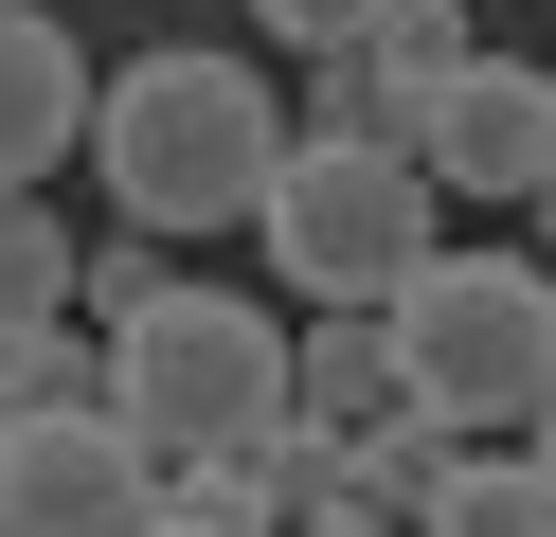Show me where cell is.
Returning a JSON list of instances; mask_svg holds the SVG:
<instances>
[{"instance_id":"1","label":"cell","mask_w":556,"mask_h":537,"mask_svg":"<svg viewBox=\"0 0 556 537\" xmlns=\"http://www.w3.org/2000/svg\"><path fill=\"white\" fill-rule=\"evenodd\" d=\"M90 162H109L126 233H233V215L269 197V162H288V107H269L252 54L180 36V54H126L109 90H90Z\"/></svg>"},{"instance_id":"2","label":"cell","mask_w":556,"mask_h":537,"mask_svg":"<svg viewBox=\"0 0 556 537\" xmlns=\"http://www.w3.org/2000/svg\"><path fill=\"white\" fill-rule=\"evenodd\" d=\"M377 322H395L413 412H448L467 448H520V430L556 412V269L539 251H431Z\"/></svg>"},{"instance_id":"3","label":"cell","mask_w":556,"mask_h":537,"mask_svg":"<svg viewBox=\"0 0 556 537\" xmlns=\"http://www.w3.org/2000/svg\"><path fill=\"white\" fill-rule=\"evenodd\" d=\"M109 412L162 465L180 448H252V430H288V322L252 286H162V305L109 322Z\"/></svg>"},{"instance_id":"4","label":"cell","mask_w":556,"mask_h":537,"mask_svg":"<svg viewBox=\"0 0 556 537\" xmlns=\"http://www.w3.org/2000/svg\"><path fill=\"white\" fill-rule=\"evenodd\" d=\"M431 179L395 162V143H305L288 126V162H269V197H252V233H269V269H288V305L324 322V305H395L413 269H431Z\"/></svg>"},{"instance_id":"5","label":"cell","mask_w":556,"mask_h":537,"mask_svg":"<svg viewBox=\"0 0 556 537\" xmlns=\"http://www.w3.org/2000/svg\"><path fill=\"white\" fill-rule=\"evenodd\" d=\"M0 537H162V448L126 412H0Z\"/></svg>"},{"instance_id":"6","label":"cell","mask_w":556,"mask_h":537,"mask_svg":"<svg viewBox=\"0 0 556 537\" xmlns=\"http://www.w3.org/2000/svg\"><path fill=\"white\" fill-rule=\"evenodd\" d=\"M395 162L431 179V197H503V215H520V197L556 179V72H539V54H467L431 107H395Z\"/></svg>"},{"instance_id":"7","label":"cell","mask_w":556,"mask_h":537,"mask_svg":"<svg viewBox=\"0 0 556 537\" xmlns=\"http://www.w3.org/2000/svg\"><path fill=\"white\" fill-rule=\"evenodd\" d=\"M90 90H109V72L73 54V18H54V0H0V197H37L90 143Z\"/></svg>"},{"instance_id":"8","label":"cell","mask_w":556,"mask_h":537,"mask_svg":"<svg viewBox=\"0 0 556 537\" xmlns=\"http://www.w3.org/2000/svg\"><path fill=\"white\" fill-rule=\"evenodd\" d=\"M288 412L324 430V448H359L377 412H413V376H395V322H377V305H324V322L288 341Z\"/></svg>"},{"instance_id":"9","label":"cell","mask_w":556,"mask_h":537,"mask_svg":"<svg viewBox=\"0 0 556 537\" xmlns=\"http://www.w3.org/2000/svg\"><path fill=\"white\" fill-rule=\"evenodd\" d=\"M162 520H216V537H288V430H252V448H180V465H162Z\"/></svg>"},{"instance_id":"10","label":"cell","mask_w":556,"mask_h":537,"mask_svg":"<svg viewBox=\"0 0 556 537\" xmlns=\"http://www.w3.org/2000/svg\"><path fill=\"white\" fill-rule=\"evenodd\" d=\"M467 54H484V36H467V0H377V36H359V72H377V126H395V107H431Z\"/></svg>"},{"instance_id":"11","label":"cell","mask_w":556,"mask_h":537,"mask_svg":"<svg viewBox=\"0 0 556 537\" xmlns=\"http://www.w3.org/2000/svg\"><path fill=\"white\" fill-rule=\"evenodd\" d=\"M413 537H556V484H539L520 448H467V465H448V501H431Z\"/></svg>"},{"instance_id":"12","label":"cell","mask_w":556,"mask_h":537,"mask_svg":"<svg viewBox=\"0 0 556 537\" xmlns=\"http://www.w3.org/2000/svg\"><path fill=\"white\" fill-rule=\"evenodd\" d=\"M0 412H109V341L90 322H18L0 341Z\"/></svg>"},{"instance_id":"13","label":"cell","mask_w":556,"mask_h":537,"mask_svg":"<svg viewBox=\"0 0 556 537\" xmlns=\"http://www.w3.org/2000/svg\"><path fill=\"white\" fill-rule=\"evenodd\" d=\"M73 251L90 233H54V197H0V341L18 322H73Z\"/></svg>"},{"instance_id":"14","label":"cell","mask_w":556,"mask_h":537,"mask_svg":"<svg viewBox=\"0 0 556 537\" xmlns=\"http://www.w3.org/2000/svg\"><path fill=\"white\" fill-rule=\"evenodd\" d=\"M448 465H467V430H448V412H377V430H359V501H395V520H431Z\"/></svg>"},{"instance_id":"15","label":"cell","mask_w":556,"mask_h":537,"mask_svg":"<svg viewBox=\"0 0 556 537\" xmlns=\"http://www.w3.org/2000/svg\"><path fill=\"white\" fill-rule=\"evenodd\" d=\"M252 18L288 36V54H359V36H377V0H252Z\"/></svg>"},{"instance_id":"16","label":"cell","mask_w":556,"mask_h":537,"mask_svg":"<svg viewBox=\"0 0 556 537\" xmlns=\"http://www.w3.org/2000/svg\"><path fill=\"white\" fill-rule=\"evenodd\" d=\"M288 537H413V520H395V501H359V448H341V484L288 501Z\"/></svg>"},{"instance_id":"17","label":"cell","mask_w":556,"mask_h":537,"mask_svg":"<svg viewBox=\"0 0 556 537\" xmlns=\"http://www.w3.org/2000/svg\"><path fill=\"white\" fill-rule=\"evenodd\" d=\"M520 465H539V484H556V412H539V430H520Z\"/></svg>"},{"instance_id":"18","label":"cell","mask_w":556,"mask_h":537,"mask_svg":"<svg viewBox=\"0 0 556 537\" xmlns=\"http://www.w3.org/2000/svg\"><path fill=\"white\" fill-rule=\"evenodd\" d=\"M520 215H539V269H556V179H539V197H520Z\"/></svg>"},{"instance_id":"19","label":"cell","mask_w":556,"mask_h":537,"mask_svg":"<svg viewBox=\"0 0 556 537\" xmlns=\"http://www.w3.org/2000/svg\"><path fill=\"white\" fill-rule=\"evenodd\" d=\"M162 537H216V520H162Z\"/></svg>"}]
</instances>
